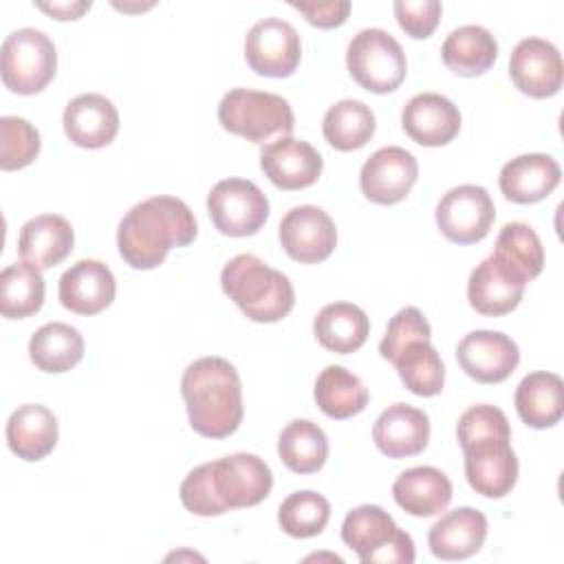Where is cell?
<instances>
[{
	"mask_svg": "<svg viewBox=\"0 0 564 564\" xmlns=\"http://www.w3.org/2000/svg\"><path fill=\"white\" fill-rule=\"evenodd\" d=\"M9 449L22 460H42L57 445V419L40 403H24L7 421Z\"/></svg>",
	"mask_w": 564,
	"mask_h": 564,
	"instance_id": "obj_25",
	"label": "cell"
},
{
	"mask_svg": "<svg viewBox=\"0 0 564 564\" xmlns=\"http://www.w3.org/2000/svg\"><path fill=\"white\" fill-rule=\"evenodd\" d=\"M189 425L205 438H225L242 423V388L238 370L223 357L192 361L181 379Z\"/></svg>",
	"mask_w": 564,
	"mask_h": 564,
	"instance_id": "obj_3",
	"label": "cell"
},
{
	"mask_svg": "<svg viewBox=\"0 0 564 564\" xmlns=\"http://www.w3.org/2000/svg\"><path fill=\"white\" fill-rule=\"evenodd\" d=\"M456 436L465 454L469 487L485 498L507 496L518 480V458L505 412L487 403L471 405L460 414Z\"/></svg>",
	"mask_w": 564,
	"mask_h": 564,
	"instance_id": "obj_1",
	"label": "cell"
},
{
	"mask_svg": "<svg viewBox=\"0 0 564 564\" xmlns=\"http://www.w3.org/2000/svg\"><path fill=\"white\" fill-rule=\"evenodd\" d=\"M513 401L522 423L535 430L553 427L564 414V381L555 372H531L518 383Z\"/></svg>",
	"mask_w": 564,
	"mask_h": 564,
	"instance_id": "obj_27",
	"label": "cell"
},
{
	"mask_svg": "<svg viewBox=\"0 0 564 564\" xmlns=\"http://www.w3.org/2000/svg\"><path fill=\"white\" fill-rule=\"evenodd\" d=\"M394 502L410 516L427 518L441 513L452 500L449 478L430 465L405 469L392 485Z\"/></svg>",
	"mask_w": 564,
	"mask_h": 564,
	"instance_id": "obj_26",
	"label": "cell"
},
{
	"mask_svg": "<svg viewBox=\"0 0 564 564\" xmlns=\"http://www.w3.org/2000/svg\"><path fill=\"white\" fill-rule=\"evenodd\" d=\"M401 126L414 143L438 148L458 134L460 112L454 101L438 93H419L403 106Z\"/></svg>",
	"mask_w": 564,
	"mask_h": 564,
	"instance_id": "obj_19",
	"label": "cell"
},
{
	"mask_svg": "<svg viewBox=\"0 0 564 564\" xmlns=\"http://www.w3.org/2000/svg\"><path fill=\"white\" fill-rule=\"evenodd\" d=\"M377 128L375 112L359 99H341L330 106L322 121L324 139L339 152L364 148Z\"/></svg>",
	"mask_w": 564,
	"mask_h": 564,
	"instance_id": "obj_34",
	"label": "cell"
},
{
	"mask_svg": "<svg viewBox=\"0 0 564 564\" xmlns=\"http://www.w3.org/2000/svg\"><path fill=\"white\" fill-rule=\"evenodd\" d=\"M372 441L388 458L421 454L430 441V419L423 410L408 403L388 405L375 421Z\"/></svg>",
	"mask_w": 564,
	"mask_h": 564,
	"instance_id": "obj_21",
	"label": "cell"
},
{
	"mask_svg": "<svg viewBox=\"0 0 564 564\" xmlns=\"http://www.w3.org/2000/svg\"><path fill=\"white\" fill-rule=\"evenodd\" d=\"M278 454L291 471L315 474L328 458V438L317 423L295 419L280 432Z\"/></svg>",
	"mask_w": 564,
	"mask_h": 564,
	"instance_id": "obj_35",
	"label": "cell"
},
{
	"mask_svg": "<svg viewBox=\"0 0 564 564\" xmlns=\"http://www.w3.org/2000/svg\"><path fill=\"white\" fill-rule=\"evenodd\" d=\"M220 286L251 322L260 324L280 322L295 304L291 280L253 253L231 258L220 271Z\"/></svg>",
	"mask_w": 564,
	"mask_h": 564,
	"instance_id": "obj_4",
	"label": "cell"
},
{
	"mask_svg": "<svg viewBox=\"0 0 564 564\" xmlns=\"http://www.w3.org/2000/svg\"><path fill=\"white\" fill-rule=\"evenodd\" d=\"M313 333L326 350L348 355L366 344L370 319L357 304L333 302L315 315Z\"/></svg>",
	"mask_w": 564,
	"mask_h": 564,
	"instance_id": "obj_30",
	"label": "cell"
},
{
	"mask_svg": "<svg viewBox=\"0 0 564 564\" xmlns=\"http://www.w3.org/2000/svg\"><path fill=\"white\" fill-rule=\"evenodd\" d=\"M181 502L183 507L194 513V516H220L225 513V507L220 505L216 489H214V480H212V463H203L198 467H194L185 480L181 482Z\"/></svg>",
	"mask_w": 564,
	"mask_h": 564,
	"instance_id": "obj_41",
	"label": "cell"
},
{
	"mask_svg": "<svg viewBox=\"0 0 564 564\" xmlns=\"http://www.w3.org/2000/svg\"><path fill=\"white\" fill-rule=\"evenodd\" d=\"M64 132L70 143L88 150L112 143L119 132V112L115 104L97 93H84L64 108Z\"/></svg>",
	"mask_w": 564,
	"mask_h": 564,
	"instance_id": "obj_20",
	"label": "cell"
},
{
	"mask_svg": "<svg viewBox=\"0 0 564 564\" xmlns=\"http://www.w3.org/2000/svg\"><path fill=\"white\" fill-rule=\"evenodd\" d=\"M57 70L53 40L31 26L11 31L2 42V84L18 95L44 90Z\"/></svg>",
	"mask_w": 564,
	"mask_h": 564,
	"instance_id": "obj_7",
	"label": "cell"
},
{
	"mask_svg": "<svg viewBox=\"0 0 564 564\" xmlns=\"http://www.w3.org/2000/svg\"><path fill=\"white\" fill-rule=\"evenodd\" d=\"M35 7L55 20H77L84 11L90 9V2H35Z\"/></svg>",
	"mask_w": 564,
	"mask_h": 564,
	"instance_id": "obj_44",
	"label": "cell"
},
{
	"mask_svg": "<svg viewBox=\"0 0 564 564\" xmlns=\"http://www.w3.org/2000/svg\"><path fill=\"white\" fill-rule=\"evenodd\" d=\"M115 275L101 262L84 258L66 269L59 278V302L77 315H97L115 300Z\"/></svg>",
	"mask_w": 564,
	"mask_h": 564,
	"instance_id": "obj_18",
	"label": "cell"
},
{
	"mask_svg": "<svg viewBox=\"0 0 564 564\" xmlns=\"http://www.w3.org/2000/svg\"><path fill=\"white\" fill-rule=\"evenodd\" d=\"M456 359L478 383L505 381L520 361L516 341L500 330H471L456 346Z\"/></svg>",
	"mask_w": 564,
	"mask_h": 564,
	"instance_id": "obj_16",
	"label": "cell"
},
{
	"mask_svg": "<svg viewBox=\"0 0 564 564\" xmlns=\"http://www.w3.org/2000/svg\"><path fill=\"white\" fill-rule=\"evenodd\" d=\"M260 167L264 176L280 189H304L313 185L324 167L322 154L302 139L280 137L262 145Z\"/></svg>",
	"mask_w": 564,
	"mask_h": 564,
	"instance_id": "obj_17",
	"label": "cell"
},
{
	"mask_svg": "<svg viewBox=\"0 0 564 564\" xmlns=\"http://www.w3.org/2000/svg\"><path fill=\"white\" fill-rule=\"evenodd\" d=\"M494 218V200L480 185L452 187L436 205V225L456 245L480 242L489 234Z\"/></svg>",
	"mask_w": 564,
	"mask_h": 564,
	"instance_id": "obj_10",
	"label": "cell"
},
{
	"mask_svg": "<svg viewBox=\"0 0 564 564\" xmlns=\"http://www.w3.org/2000/svg\"><path fill=\"white\" fill-rule=\"evenodd\" d=\"M403 386L416 397H434L443 390L445 368L430 339H414L392 361Z\"/></svg>",
	"mask_w": 564,
	"mask_h": 564,
	"instance_id": "obj_37",
	"label": "cell"
},
{
	"mask_svg": "<svg viewBox=\"0 0 564 564\" xmlns=\"http://www.w3.org/2000/svg\"><path fill=\"white\" fill-rule=\"evenodd\" d=\"M341 540L364 564H412L416 557L410 533L377 505H361L346 513Z\"/></svg>",
	"mask_w": 564,
	"mask_h": 564,
	"instance_id": "obj_6",
	"label": "cell"
},
{
	"mask_svg": "<svg viewBox=\"0 0 564 564\" xmlns=\"http://www.w3.org/2000/svg\"><path fill=\"white\" fill-rule=\"evenodd\" d=\"M220 126L251 143H264L273 137H291L293 110L289 101L275 93L251 88H234L218 104Z\"/></svg>",
	"mask_w": 564,
	"mask_h": 564,
	"instance_id": "obj_5",
	"label": "cell"
},
{
	"mask_svg": "<svg viewBox=\"0 0 564 564\" xmlns=\"http://www.w3.org/2000/svg\"><path fill=\"white\" fill-rule=\"evenodd\" d=\"M207 212L223 236L245 238L258 234L267 223L269 200L253 181L225 178L207 194Z\"/></svg>",
	"mask_w": 564,
	"mask_h": 564,
	"instance_id": "obj_9",
	"label": "cell"
},
{
	"mask_svg": "<svg viewBox=\"0 0 564 564\" xmlns=\"http://www.w3.org/2000/svg\"><path fill=\"white\" fill-rule=\"evenodd\" d=\"M491 258L522 284L538 278L544 267L542 242L527 223H507L498 234Z\"/></svg>",
	"mask_w": 564,
	"mask_h": 564,
	"instance_id": "obj_31",
	"label": "cell"
},
{
	"mask_svg": "<svg viewBox=\"0 0 564 564\" xmlns=\"http://www.w3.org/2000/svg\"><path fill=\"white\" fill-rule=\"evenodd\" d=\"M282 249L302 264H317L326 260L337 245V229L333 218L315 205H300L280 220Z\"/></svg>",
	"mask_w": 564,
	"mask_h": 564,
	"instance_id": "obj_13",
	"label": "cell"
},
{
	"mask_svg": "<svg viewBox=\"0 0 564 564\" xmlns=\"http://www.w3.org/2000/svg\"><path fill=\"white\" fill-rule=\"evenodd\" d=\"M430 335H432V328L425 315L414 306H405L388 322L386 335L379 341V352L383 359L392 364L397 355L403 350V346H408L414 339H430Z\"/></svg>",
	"mask_w": 564,
	"mask_h": 564,
	"instance_id": "obj_40",
	"label": "cell"
},
{
	"mask_svg": "<svg viewBox=\"0 0 564 564\" xmlns=\"http://www.w3.org/2000/svg\"><path fill=\"white\" fill-rule=\"evenodd\" d=\"M293 9L304 13V18L317 29H335L346 22L350 13L348 0H326V2H291Z\"/></svg>",
	"mask_w": 564,
	"mask_h": 564,
	"instance_id": "obj_43",
	"label": "cell"
},
{
	"mask_svg": "<svg viewBox=\"0 0 564 564\" xmlns=\"http://www.w3.org/2000/svg\"><path fill=\"white\" fill-rule=\"evenodd\" d=\"M562 170L549 154H520L507 161L500 170V192L507 200L531 205L546 198L560 185Z\"/></svg>",
	"mask_w": 564,
	"mask_h": 564,
	"instance_id": "obj_22",
	"label": "cell"
},
{
	"mask_svg": "<svg viewBox=\"0 0 564 564\" xmlns=\"http://www.w3.org/2000/svg\"><path fill=\"white\" fill-rule=\"evenodd\" d=\"M524 295V284L509 275L491 256L485 258L469 275L467 300L480 315L511 313Z\"/></svg>",
	"mask_w": 564,
	"mask_h": 564,
	"instance_id": "obj_28",
	"label": "cell"
},
{
	"mask_svg": "<svg viewBox=\"0 0 564 564\" xmlns=\"http://www.w3.org/2000/svg\"><path fill=\"white\" fill-rule=\"evenodd\" d=\"M212 480L225 511L253 507L262 502L273 487L269 465L260 456L245 452L212 460Z\"/></svg>",
	"mask_w": 564,
	"mask_h": 564,
	"instance_id": "obj_12",
	"label": "cell"
},
{
	"mask_svg": "<svg viewBox=\"0 0 564 564\" xmlns=\"http://www.w3.org/2000/svg\"><path fill=\"white\" fill-rule=\"evenodd\" d=\"M485 538L487 518L474 507H458L430 527L427 544L438 560H467L480 551Z\"/></svg>",
	"mask_w": 564,
	"mask_h": 564,
	"instance_id": "obj_23",
	"label": "cell"
},
{
	"mask_svg": "<svg viewBox=\"0 0 564 564\" xmlns=\"http://www.w3.org/2000/svg\"><path fill=\"white\" fill-rule=\"evenodd\" d=\"M509 75L520 93L533 99L553 97L562 88V55L549 40L524 37L511 51Z\"/></svg>",
	"mask_w": 564,
	"mask_h": 564,
	"instance_id": "obj_15",
	"label": "cell"
},
{
	"mask_svg": "<svg viewBox=\"0 0 564 564\" xmlns=\"http://www.w3.org/2000/svg\"><path fill=\"white\" fill-rule=\"evenodd\" d=\"M441 13H443V7L438 0H421V2L399 0V2H394V15H397L399 26L414 40L430 37L441 22Z\"/></svg>",
	"mask_w": 564,
	"mask_h": 564,
	"instance_id": "obj_42",
	"label": "cell"
},
{
	"mask_svg": "<svg viewBox=\"0 0 564 564\" xmlns=\"http://www.w3.org/2000/svg\"><path fill=\"white\" fill-rule=\"evenodd\" d=\"M75 234L70 223L57 214H42L26 220L20 229L18 253L35 269H51L73 251Z\"/></svg>",
	"mask_w": 564,
	"mask_h": 564,
	"instance_id": "obj_24",
	"label": "cell"
},
{
	"mask_svg": "<svg viewBox=\"0 0 564 564\" xmlns=\"http://www.w3.org/2000/svg\"><path fill=\"white\" fill-rule=\"evenodd\" d=\"M29 357L44 372H68L84 357V337L70 324H44L29 339Z\"/></svg>",
	"mask_w": 564,
	"mask_h": 564,
	"instance_id": "obj_32",
	"label": "cell"
},
{
	"mask_svg": "<svg viewBox=\"0 0 564 564\" xmlns=\"http://www.w3.org/2000/svg\"><path fill=\"white\" fill-rule=\"evenodd\" d=\"M44 304V278L29 262L9 264L0 273V313L7 319L35 315Z\"/></svg>",
	"mask_w": 564,
	"mask_h": 564,
	"instance_id": "obj_36",
	"label": "cell"
},
{
	"mask_svg": "<svg viewBox=\"0 0 564 564\" xmlns=\"http://www.w3.org/2000/svg\"><path fill=\"white\" fill-rule=\"evenodd\" d=\"M317 408L337 421L359 414L368 405V388L344 366H326L313 390Z\"/></svg>",
	"mask_w": 564,
	"mask_h": 564,
	"instance_id": "obj_33",
	"label": "cell"
},
{
	"mask_svg": "<svg viewBox=\"0 0 564 564\" xmlns=\"http://www.w3.org/2000/svg\"><path fill=\"white\" fill-rule=\"evenodd\" d=\"M330 518V502L311 489L286 496L278 509V522L291 538L319 535Z\"/></svg>",
	"mask_w": 564,
	"mask_h": 564,
	"instance_id": "obj_38",
	"label": "cell"
},
{
	"mask_svg": "<svg viewBox=\"0 0 564 564\" xmlns=\"http://www.w3.org/2000/svg\"><path fill=\"white\" fill-rule=\"evenodd\" d=\"M416 176V159L399 145H386L364 163L359 172V187L364 196L377 205H397L410 194Z\"/></svg>",
	"mask_w": 564,
	"mask_h": 564,
	"instance_id": "obj_14",
	"label": "cell"
},
{
	"mask_svg": "<svg viewBox=\"0 0 564 564\" xmlns=\"http://www.w3.org/2000/svg\"><path fill=\"white\" fill-rule=\"evenodd\" d=\"M198 234L192 209L176 196H150L119 223L117 247L132 269H156L172 247H187Z\"/></svg>",
	"mask_w": 564,
	"mask_h": 564,
	"instance_id": "obj_2",
	"label": "cell"
},
{
	"mask_svg": "<svg viewBox=\"0 0 564 564\" xmlns=\"http://www.w3.org/2000/svg\"><path fill=\"white\" fill-rule=\"evenodd\" d=\"M441 57L452 73L460 77H476L494 66L498 57V42L485 26L465 24L445 37Z\"/></svg>",
	"mask_w": 564,
	"mask_h": 564,
	"instance_id": "obj_29",
	"label": "cell"
},
{
	"mask_svg": "<svg viewBox=\"0 0 564 564\" xmlns=\"http://www.w3.org/2000/svg\"><path fill=\"white\" fill-rule=\"evenodd\" d=\"M245 57L256 75L289 77L295 73L302 57L300 35L286 20L264 18L249 29Z\"/></svg>",
	"mask_w": 564,
	"mask_h": 564,
	"instance_id": "obj_11",
	"label": "cell"
},
{
	"mask_svg": "<svg viewBox=\"0 0 564 564\" xmlns=\"http://www.w3.org/2000/svg\"><path fill=\"white\" fill-rule=\"evenodd\" d=\"M40 154V132L22 117L0 119V167L4 172L22 170Z\"/></svg>",
	"mask_w": 564,
	"mask_h": 564,
	"instance_id": "obj_39",
	"label": "cell"
},
{
	"mask_svg": "<svg viewBox=\"0 0 564 564\" xmlns=\"http://www.w3.org/2000/svg\"><path fill=\"white\" fill-rule=\"evenodd\" d=\"M346 66L361 88L377 95L397 90L408 70L401 44L383 29L359 31L348 44Z\"/></svg>",
	"mask_w": 564,
	"mask_h": 564,
	"instance_id": "obj_8",
	"label": "cell"
}]
</instances>
